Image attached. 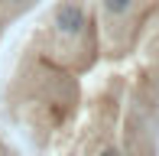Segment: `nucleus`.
<instances>
[{"label": "nucleus", "mask_w": 159, "mask_h": 156, "mask_svg": "<svg viewBox=\"0 0 159 156\" xmlns=\"http://www.w3.org/2000/svg\"><path fill=\"white\" fill-rule=\"evenodd\" d=\"M0 117L33 156H159V0H52L7 59Z\"/></svg>", "instance_id": "f257e3e1"}, {"label": "nucleus", "mask_w": 159, "mask_h": 156, "mask_svg": "<svg viewBox=\"0 0 159 156\" xmlns=\"http://www.w3.org/2000/svg\"><path fill=\"white\" fill-rule=\"evenodd\" d=\"M42 0H0V42H3L7 30L16 26L20 20H26L30 13H36Z\"/></svg>", "instance_id": "f03ea898"}]
</instances>
